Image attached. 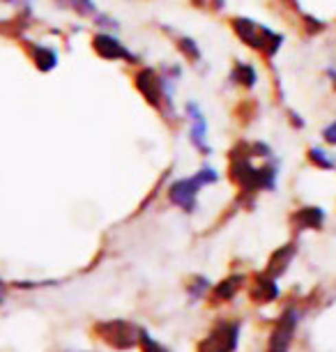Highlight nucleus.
Listing matches in <instances>:
<instances>
[{
	"label": "nucleus",
	"instance_id": "nucleus-20",
	"mask_svg": "<svg viewBox=\"0 0 336 352\" xmlns=\"http://www.w3.org/2000/svg\"><path fill=\"white\" fill-rule=\"evenodd\" d=\"M322 136H325V141L329 145H336V120L329 124V127H325V131H322Z\"/></svg>",
	"mask_w": 336,
	"mask_h": 352
},
{
	"label": "nucleus",
	"instance_id": "nucleus-16",
	"mask_svg": "<svg viewBox=\"0 0 336 352\" xmlns=\"http://www.w3.org/2000/svg\"><path fill=\"white\" fill-rule=\"evenodd\" d=\"M180 49H182L184 56L189 58V60H194V63H196V60H201V49H199V46H196L194 39L182 37V39H180Z\"/></svg>",
	"mask_w": 336,
	"mask_h": 352
},
{
	"label": "nucleus",
	"instance_id": "nucleus-5",
	"mask_svg": "<svg viewBox=\"0 0 336 352\" xmlns=\"http://www.w3.org/2000/svg\"><path fill=\"white\" fill-rule=\"evenodd\" d=\"M201 187H203V182L199 175L182 177V180H177L173 187L168 189V198H170V203L177 205V208H182L184 212H194L196 203H199Z\"/></svg>",
	"mask_w": 336,
	"mask_h": 352
},
{
	"label": "nucleus",
	"instance_id": "nucleus-12",
	"mask_svg": "<svg viewBox=\"0 0 336 352\" xmlns=\"http://www.w3.org/2000/svg\"><path fill=\"white\" fill-rule=\"evenodd\" d=\"M245 283V276H230L226 281H221L219 285L214 288V300L216 302H226V300H233L237 295V290H240V285Z\"/></svg>",
	"mask_w": 336,
	"mask_h": 352
},
{
	"label": "nucleus",
	"instance_id": "nucleus-19",
	"mask_svg": "<svg viewBox=\"0 0 336 352\" xmlns=\"http://www.w3.org/2000/svg\"><path fill=\"white\" fill-rule=\"evenodd\" d=\"M189 290H191V295H194L196 300H199L203 292L208 290V278H196V281L189 285Z\"/></svg>",
	"mask_w": 336,
	"mask_h": 352
},
{
	"label": "nucleus",
	"instance_id": "nucleus-2",
	"mask_svg": "<svg viewBox=\"0 0 336 352\" xmlns=\"http://www.w3.org/2000/svg\"><path fill=\"white\" fill-rule=\"evenodd\" d=\"M97 336L115 350H129L138 343V329L127 320H107L95 327Z\"/></svg>",
	"mask_w": 336,
	"mask_h": 352
},
{
	"label": "nucleus",
	"instance_id": "nucleus-1",
	"mask_svg": "<svg viewBox=\"0 0 336 352\" xmlns=\"http://www.w3.org/2000/svg\"><path fill=\"white\" fill-rule=\"evenodd\" d=\"M233 28L237 32V37L256 51H265L267 56H274V53L281 49L283 37L276 35L274 30L265 28V25L254 23L251 19H235Z\"/></svg>",
	"mask_w": 336,
	"mask_h": 352
},
{
	"label": "nucleus",
	"instance_id": "nucleus-23",
	"mask_svg": "<svg viewBox=\"0 0 336 352\" xmlns=\"http://www.w3.org/2000/svg\"><path fill=\"white\" fill-rule=\"evenodd\" d=\"M5 3H12V5H16V3H21V5H30L32 0H5Z\"/></svg>",
	"mask_w": 336,
	"mask_h": 352
},
{
	"label": "nucleus",
	"instance_id": "nucleus-9",
	"mask_svg": "<svg viewBox=\"0 0 336 352\" xmlns=\"http://www.w3.org/2000/svg\"><path fill=\"white\" fill-rule=\"evenodd\" d=\"M279 297V285L274 283L272 276H262L256 281V285L251 288V300L256 304H269Z\"/></svg>",
	"mask_w": 336,
	"mask_h": 352
},
{
	"label": "nucleus",
	"instance_id": "nucleus-8",
	"mask_svg": "<svg viewBox=\"0 0 336 352\" xmlns=\"http://www.w3.org/2000/svg\"><path fill=\"white\" fill-rule=\"evenodd\" d=\"M187 116L191 120V143L201 152H208V122H205V116H203L201 106L196 102H189Z\"/></svg>",
	"mask_w": 336,
	"mask_h": 352
},
{
	"label": "nucleus",
	"instance_id": "nucleus-25",
	"mask_svg": "<svg viewBox=\"0 0 336 352\" xmlns=\"http://www.w3.org/2000/svg\"><path fill=\"white\" fill-rule=\"evenodd\" d=\"M329 76L334 78V85H336V72H334V69H329Z\"/></svg>",
	"mask_w": 336,
	"mask_h": 352
},
{
	"label": "nucleus",
	"instance_id": "nucleus-3",
	"mask_svg": "<svg viewBox=\"0 0 336 352\" xmlns=\"http://www.w3.org/2000/svg\"><path fill=\"white\" fill-rule=\"evenodd\" d=\"M237 338H240V324L219 322L201 341L199 352H233L237 348Z\"/></svg>",
	"mask_w": 336,
	"mask_h": 352
},
{
	"label": "nucleus",
	"instance_id": "nucleus-15",
	"mask_svg": "<svg viewBox=\"0 0 336 352\" xmlns=\"http://www.w3.org/2000/svg\"><path fill=\"white\" fill-rule=\"evenodd\" d=\"M309 159L315 164V166H320V168H325V170H332L336 168V159L334 157H329L325 150H320V148H311L309 150Z\"/></svg>",
	"mask_w": 336,
	"mask_h": 352
},
{
	"label": "nucleus",
	"instance_id": "nucleus-4",
	"mask_svg": "<svg viewBox=\"0 0 336 352\" xmlns=\"http://www.w3.org/2000/svg\"><path fill=\"white\" fill-rule=\"evenodd\" d=\"M295 329H298V314H295L293 309H286L283 316L279 318V322H276L272 336H269L267 352H288L291 350Z\"/></svg>",
	"mask_w": 336,
	"mask_h": 352
},
{
	"label": "nucleus",
	"instance_id": "nucleus-13",
	"mask_svg": "<svg viewBox=\"0 0 336 352\" xmlns=\"http://www.w3.org/2000/svg\"><path fill=\"white\" fill-rule=\"evenodd\" d=\"M230 81H235V83L245 85V88H254L256 81H258V76H256V69L251 67V65H242V63H237L235 72H233V74H230Z\"/></svg>",
	"mask_w": 336,
	"mask_h": 352
},
{
	"label": "nucleus",
	"instance_id": "nucleus-18",
	"mask_svg": "<svg viewBox=\"0 0 336 352\" xmlns=\"http://www.w3.org/2000/svg\"><path fill=\"white\" fill-rule=\"evenodd\" d=\"M78 14H97V5L92 0H71Z\"/></svg>",
	"mask_w": 336,
	"mask_h": 352
},
{
	"label": "nucleus",
	"instance_id": "nucleus-10",
	"mask_svg": "<svg viewBox=\"0 0 336 352\" xmlns=\"http://www.w3.org/2000/svg\"><path fill=\"white\" fill-rule=\"evenodd\" d=\"M295 254H298V247L295 244H286V247H281L276 254L272 256V261H269V267H267V276H281L283 272H286V267L291 265V261L295 258Z\"/></svg>",
	"mask_w": 336,
	"mask_h": 352
},
{
	"label": "nucleus",
	"instance_id": "nucleus-24",
	"mask_svg": "<svg viewBox=\"0 0 336 352\" xmlns=\"http://www.w3.org/2000/svg\"><path fill=\"white\" fill-rule=\"evenodd\" d=\"M3 300H5V283L0 281V302H3Z\"/></svg>",
	"mask_w": 336,
	"mask_h": 352
},
{
	"label": "nucleus",
	"instance_id": "nucleus-11",
	"mask_svg": "<svg viewBox=\"0 0 336 352\" xmlns=\"http://www.w3.org/2000/svg\"><path fill=\"white\" fill-rule=\"evenodd\" d=\"M322 221H325V212L320 208H302L298 214H295V223L300 228H320Z\"/></svg>",
	"mask_w": 336,
	"mask_h": 352
},
{
	"label": "nucleus",
	"instance_id": "nucleus-21",
	"mask_svg": "<svg viewBox=\"0 0 336 352\" xmlns=\"http://www.w3.org/2000/svg\"><path fill=\"white\" fill-rule=\"evenodd\" d=\"M95 21L102 25V28H117L115 21H111V16H104V14H95Z\"/></svg>",
	"mask_w": 336,
	"mask_h": 352
},
{
	"label": "nucleus",
	"instance_id": "nucleus-17",
	"mask_svg": "<svg viewBox=\"0 0 336 352\" xmlns=\"http://www.w3.org/2000/svg\"><path fill=\"white\" fill-rule=\"evenodd\" d=\"M138 343L143 345V350H146V352H168L166 348H161V345L157 343L155 338L148 334V331H143V329L138 331Z\"/></svg>",
	"mask_w": 336,
	"mask_h": 352
},
{
	"label": "nucleus",
	"instance_id": "nucleus-22",
	"mask_svg": "<svg viewBox=\"0 0 336 352\" xmlns=\"http://www.w3.org/2000/svg\"><path fill=\"white\" fill-rule=\"evenodd\" d=\"M196 5H201V8H210L212 5L214 10H221L223 8V0H194Z\"/></svg>",
	"mask_w": 336,
	"mask_h": 352
},
{
	"label": "nucleus",
	"instance_id": "nucleus-6",
	"mask_svg": "<svg viewBox=\"0 0 336 352\" xmlns=\"http://www.w3.org/2000/svg\"><path fill=\"white\" fill-rule=\"evenodd\" d=\"M92 46H95V51L100 53L104 60H134V53H129L120 39H115L113 35H107V32L95 35Z\"/></svg>",
	"mask_w": 336,
	"mask_h": 352
},
{
	"label": "nucleus",
	"instance_id": "nucleus-14",
	"mask_svg": "<svg viewBox=\"0 0 336 352\" xmlns=\"http://www.w3.org/2000/svg\"><path fill=\"white\" fill-rule=\"evenodd\" d=\"M35 63L42 72H51L58 65V53L54 49H44V46H39V49L35 51Z\"/></svg>",
	"mask_w": 336,
	"mask_h": 352
},
{
	"label": "nucleus",
	"instance_id": "nucleus-7",
	"mask_svg": "<svg viewBox=\"0 0 336 352\" xmlns=\"http://www.w3.org/2000/svg\"><path fill=\"white\" fill-rule=\"evenodd\" d=\"M136 88L141 90V95L148 99L153 106H161L164 97V85L161 78L155 74V69H141L136 74Z\"/></svg>",
	"mask_w": 336,
	"mask_h": 352
}]
</instances>
